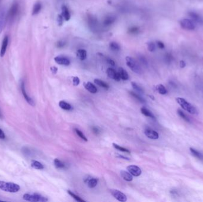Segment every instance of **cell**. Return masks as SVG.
<instances>
[{
	"label": "cell",
	"mask_w": 203,
	"mask_h": 202,
	"mask_svg": "<svg viewBox=\"0 0 203 202\" xmlns=\"http://www.w3.org/2000/svg\"><path fill=\"white\" fill-rule=\"evenodd\" d=\"M176 102L180 105V106L185 110L189 112L192 114H197L198 113L197 109L189 102H188L186 100L181 97H177Z\"/></svg>",
	"instance_id": "6da1fadb"
},
{
	"label": "cell",
	"mask_w": 203,
	"mask_h": 202,
	"mask_svg": "<svg viewBox=\"0 0 203 202\" xmlns=\"http://www.w3.org/2000/svg\"><path fill=\"white\" fill-rule=\"evenodd\" d=\"M106 61H107V62H108L109 65H112V66H115V61H114L113 59H111V58H106Z\"/></svg>",
	"instance_id": "f6af8a7d"
},
{
	"label": "cell",
	"mask_w": 203,
	"mask_h": 202,
	"mask_svg": "<svg viewBox=\"0 0 203 202\" xmlns=\"http://www.w3.org/2000/svg\"><path fill=\"white\" fill-rule=\"evenodd\" d=\"M147 49L150 52H154L156 49V44L153 42H149L147 43Z\"/></svg>",
	"instance_id": "f546056e"
},
{
	"label": "cell",
	"mask_w": 203,
	"mask_h": 202,
	"mask_svg": "<svg viewBox=\"0 0 203 202\" xmlns=\"http://www.w3.org/2000/svg\"><path fill=\"white\" fill-rule=\"evenodd\" d=\"M88 186L90 188H93L97 184V180L96 179H91L88 181Z\"/></svg>",
	"instance_id": "4dcf8cb0"
},
{
	"label": "cell",
	"mask_w": 203,
	"mask_h": 202,
	"mask_svg": "<svg viewBox=\"0 0 203 202\" xmlns=\"http://www.w3.org/2000/svg\"><path fill=\"white\" fill-rule=\"evenodd\" d=\"M6 138V135L2 129H0V139H4Z\"/></svg>",
	"instance_id": "7dc6e473"
},
{
	"label": "cell",
	"mask_w": 203,
	"mask_h": 202,
	"mask_svg": "<svg viewBox=\"0 0 203 202\" xmlns=\"http://www.w3.org/2000/svg\"><path fill=\"white\" fill-rule=\"evenodd\" d=\"M66 44V42L63 40H60L57 43V46L58 48H62Z\"/></svg>",
	"instance_id": "7bdbcfd3"
},
{
	"label": "cell",
	"mask_w": 203,
	"mask_h": 202,
	"mask_svg": "<svg viewBox=\"0 0 203 202\" xmlns=\"http://www.w3.org/2000/svg\"><path fill=\"white\" fill-rule=\"evenodd\" d=\"M156 90L159 92V94L164 95L167 93V90L166 88L162 85V84H159L156 86Z\"/></svg>",
	"instance_id": "f1b7e54d"
},
{
	"label": "cell",
	"mask_w": 203,
	"mask_h": 202,
	"mask_svg": "<svg viewBox=\"0 0 203 202\" xmlns=\"http://www.w3.org/2000/svg\"><path fill=\"white\" fill-rule=\"evenodd\" d=\"M84 87L86 88V89L87 90H88L89 92H90L91 93L95 94L97 91V88L95 87V85H94L90 82H87L86 83H84Z\"/></svg>",
	"instance_id": "ffe728a7"
},
{
	"label": "cell",
	"mask_w": 203,
	"mask_h": 202,
	"mask_svg": "<svg viewBox=\"0 0 203 202\" xmlns=\"http://www.w3.org/2000/svg\"><path fill=\"white\" fill-rule=\"evenodd\" d=\"M157 45H158L159 48L162 49L165 47L164 43L162 42H161V41H157Z\"/></svg>",
	"instance_id": "bcb514c9"
},
{
	"label": "cell",
	"mask_w": 203,
	"mask_h": 202,
	"mask_svg": "<svg viewBox=\"0 0 203 202\" xmlns=\"http://www.w3.org/2000/svg\"><path fill=\"white\" fill-rule=\"evenodd\" d=\"M116 18L115 16L108 15L104 19L103 24L105 26L109 27V26H111L112 24H113L116 21Z\"/></svg>",
	"instance_id": "8fae6325"
},
{
	"label": "cell",
	"mask_w": 203,
	"mask_h": 202,
	"mask_svg": "<svg viewBox=\"0 0 203 202\" xmlns=\"http://www.w3.org/2000/svg\"><path fill=\"white\" fill-rule=\"evenodd\" d=\"M189 15H190V16L192 18H193L195 21H199V16L197 14H196L195 13H194V12H190L189 13Z\"/></svg>",
	"instance_id": "f35d334b"
},
{
	"label": "cell",
	"mask_w": 203,
	"mask_h": 202,
	"mask_svg": "<svg viewBox=\"0 0 203 202\" xmlns=\"http://www.w3.org/2000/svg\"><path fill=\"white\" fill-rule=\"evenodd\" d=\"M0 189L10 193H16L20 190V187L14 183L0 181Z\"/></svg>",
	"instance_id": "7a4b0ae2"
},
{
	"label": "cell",
	"mask_w": 203,
	"mask_h": 202,
	"mask_svg": "<svg viewBox=\"0 0 203 202\" xmlns=\"http://www.w3.org/2000/svg\"><path fill=\"white\" fill-rule=\"evenodd\" d=\"M180 25L182 28L186 30H192L195 29V25L194 23L190 19L184 18L181 20L180 21Z\"/></svg>",
	"instance_id": "52a82bcc"
},
{
	"label": "cell",
	"mask_w": 203,
	"mask_h": 202,
	"mask_svg": "<svg viewBox=\"0 0 203 202\" xmlns=\"http://www.w3.org/2000/svg\"><path fill=\"white\" fill-rule=\"evenodd\" d=\"M68 193L75 200H77L78 201H81V202H83V201H85L84 200H83L82 198H81L79 196H77V195H75L74 193H73L72 192H71V191L70 190H68Z\"/></svg>",
	"instance_id": "836d02e7"
},
{
	"label": "cell",
	"mask_w": 203,
	"mask_h": 202,
	"mask_svg": "<svg viewBox=\"0 0 203 202\" xmlns=\"http://www.w3.org/2000/svg\"><path fill=\"white\" fill-rule=\"evenodd\" d=\"M77 58L81 61H84L87 58V52L84 49H79L76 53Z\"/></svg>",
	"instance_id": "d6986e66"
},
{
	"label": "cell",
	"mask_w": 203,
	"mask_h": 202,
	"mask_svg": "<svg viewBox=\"0 0 203 202\" xmlns=\"http://www.w3.org/2000/svg\"><path fill=\"white\" fill-rule=\"evenodd\" d=\"M6 20V15L4 10H0V34L3 32Z\"/></svg>",
	"instance_id": "9a60e30c"
},
{
	"label": "cell",
	"mask_w": 203,
	"mask_h": 202,
	"mask_svg": "<svg viewBox=\"0 0 203 202\" xmlns=\"http://www.w3.org/2000/svg\"><path fill=\"white\" fill-rule=\"evenodd\" d=\"M131 94L133 97H134L135 98H136L138 100H139L140 102H142V103L145 102V100H144L141 97H140V95H138V94H136V93H133V92H131Z\"/></svg>",
	"instance_id": "60d3db41"
},
{
	"label": "cell",
	"mask_w": 203,
	"mask_h": 202,
	"mask_svg": "<svg viewBox=\"0 0 203 202\" xmlns=\"http://www.w3.org/2000/svg\"><path fill=\"white\" fill-rule=\"evenodd\" d=\"M19 10H20L19 4L17 1H15L11 5L10 10H9L7 15L6 16L7 21H8L9 23H11L12 21H13L16 18V17L17 16Z\"/></svg>",
	"instance_id": "3957f363"
},
{
	"label": "cell",
	"mask_w": 203,
	"mask_h": 202,
	"mask_svg": "<svg viewBox=\"0 0 203 202\" xmlns=\"http://www.w3.org/2000/svg\"><path fill=\"white\" fill-rule=\"evenodd\" d=\"M177 112V114H178L179 116L181 117H182L184 120H185L187 121H190V119H188V117L186 116V114L182 110H181L180 109H178Z\"/></svg>",
	"instance_id": "d590c367"
},
{
	"label": "cell",
	"mask_w": 203,
	"mask_h": 202,
	"mask_svg": "<svg viewBox=\"0 0 203 202\" xmlns=\"http://www.w3.org/2000/svg\"><path fill=\"white\" fill-rule=\"evenodd\" d=\"M128 33L130 34L135 35L139 32V28L137 26H132L128 29Z\"/></svg>",
	"instance_id": "e575fe53"
},
{
	"label": "cell",
	"mask_w": 203,
	"mask_h": 202,
	"mask_svg": "<svg viewBox=\"0 0 203 202\" xmlns=\"http://www.w3.org/2000/svg\"><path fill=\"white\" fill-rule=\"evenodd\" d=\"M59 106L61 109L65 110H70L71 109V105L67 103V102H64V101H61V102L59 103Z\"/></svg>",
	"instance_id": "484cf974"
},
{
	"label": "cell",
	"mask_w": 203,
	"mask_h": 202,
	"mask_svg": "<svg viewBox=\"0 0 203 202\" xmlns=\"http://www.w3.org/2000/svg\"><path fill=\"white\" fill-rule=\"evenodd\" d=\"M131 85H132V87H133V88H134L138 92H139V93H143V89L141 87H140L136 83L132 82L131 83Z\"/></svg>",
	"instance_id": "ab89813d"
},
{
	"label": "cell",
	"mask_w": 203,
	"mask_h": 202,
	"mask_svg": "<svg viewBox=\"0 0 203 202\" xmlns=\"http://www.w3.org/2000/svg\"><path fill=\"white\" fill-rule=\"evenodd\" d=\"M126 64L134 72L140 74L142 72V69L138 62L131 57H126Z\"/></svg>",
	"instance_id": "277c9868"
},
{
	"label": "cell",
	"mask_w": 203,
	"mask_h": 202,
	"mask_svg": "<svg viewBox=\"0 0 203 202\" xmlns=\"http://www.w3.org/2000/svg\"><path fill=\"white\" fill-rule=\"evenodd\" d=\"M31 165L33 168L37 169V170H42L44 168L43 165L40 162L37 161H35V160H33L32 161Z\"/></svg>",
	"instance_id": "4316f807"
},
{
	"label": "cell",
	"mask_w": 203,
	"mask_h": 202,
	"mask_svg": "<svg viewBox=\"0 0 203 202\" xmlns=\"http://www.w3.org/2000/svg\"><path fill=\"white\" fill-rule=\"evenodd\" d=\"M106 73L107 75H108V77L116 81H120L121 78L119 76L118 72H116L115 69H114L113 68H109L107 71H106Z\"/></svg>",
	"instance_id": "30bf717a"
},
{
	"label": "cell",
	"mask_w": 203,
	"mask_h": 202,
	"mask_svg": "<svg viewBox=\"0 0 203 202\" xmlns=\"http://www.w3.org/2000/svg\"><path fill=\"white\" fill-rule=\"evenodd\" d=\"M144 133L147 136V137L151 139H158L159 136L158 132L150 129H146L144 131Z\"/></svg>",
	"instance_id": "2e32d148"
},
{
	"label": "cell",
	"mask_w": 203,
	"mask_h": 202,
	"mask_svg": "<svg viewBox=\"0 0 203 202\" xmlns=\"http://www.w3.org/2000/svg\"><path fill=\"white\" fill-rule=\"evenodd\" d=\"M9 36H6L3 40L1 48V50H0V56H1V57H3L6 54L7 48L9 44Z\"/></svg>",
	"instance_id": "5bb4252c"
},
{
	"label": "cell",
	"mask_w": 203,
	"mask_h": 202,
	"mask_svg": "<svg viewBox=\"0 0 203 202\" xmlns=\"http://www.w3.org/2000/svg\"><path fill=\"white\" fill-rule=\"evenodd\" d=\"M75 132H76V133H77V135L80 138H82L83 140H84V141H87V138H86V137L84 136V135L80 131V130H79V129H75Z\"/></svg>",
	"instance_id": "8d00e7d4"
},
{
	"label": "cell",
	"mask_w": 203,
	"mask_h": 202,
	"mask_svg": "<svg viewBox=\"0 0 203 202\" xmlns=\"http://www.w3.org/2000/svg\"><path fill=\"white\" fill-rule=\"evenodd\" d=\"M57 21H58V24L59 26H62V24H63L64 18H63V17H62V16L61 14H59L58 16Z\"/></svg>",
	"instance_id": "ee69618b"
},
{
	"label": "cell",
	"mask_w": 203,
	"mask_h": 202,
	"mask_svg": "<svg viewBox=\"0 0 203 202\" xmlns=\"http://www.w3.org/2000/svg\"><path fill=\"white\" fill-rule=\"evenodd\" d=\"M23 198L24 200L29 201H48V199L42 196L41 195H39L38 194H25L23 195Z\"/></svg>",
	"instance_id": "5b68a950"
},
{
	"label": "cell",
	"mask_w": 203,
	"mask_h": 202,
	"mask_svg": "<svg viewBox=\"0 0 203 202\" xmlns=\"http://www.w3.org/2000/svg\"><path fill=\"white\" fill-rule=\"evenodd\" d=\"M113 146H114V147L115 148H116V149H118V150H120V151H122V152H124V153H130V150H129L128 149H126V148H123V147H121V146H120L119 145H117V144H116V143H113Z\"/></svg>",
	"instance_id": "1f68e13d"
},
{
	"label": "cell",
	"mask_w": 203,
	"mask_h": 202,
	"mask_svg": "<svg viewBox=\"0 0 203 202\" xmlns=\"http://www.w3.org/2000/svg\"><path fill=\"white\" fill-rule=\"evenodd\" d=\"M138 59L139 60V61L143 64L144 65H146L147 64V61L146 59V58L141 54H139L138 56Z\"/></svg>",
	"instance_id": "74e56055"
},
{
	"label": "cell",
	"mask_w": 203,
	"mask_h": 202,
	"mask_svg": "<svg viewBox=\"0 0 203 202\" xmlns=\"http://www.w3.org/2000/svg\"><path fill=\"white\" fill-rule=\"evenodd\" d=\"M94 82L95 84H96L99 86H100L101 87H103L105 89L108 90L109 88V85L106 83H105L104 81H102V80H100L99 79H95L94 80Z\"/></svg>",
	"instance_id": "d4e9b609"
},
{
	"label": "cell",
	"mask_w": 203,
	"mask_h": 202,
	"mask_svg": "<svg viewBox=\"0 0 203 202\" xmlns=\"http://www.w3.org/2000/svg\"><path fill=\"white\" fill-rule=\"evenodd\" d=\"M180 66L181 68H183L185 66V62L184 61H181L180 62Z\"/></svg>",
	"instance_id": "681fc988"
},
{
	"label": "cell",
	"mask_w": 203,
	"mask_h": 202,
	"mask_svg": "<svg viewBox=\"0 0 203 202\" xmlns=\"http://www.w3.org/2000/svg\"><path fill=\"white\" fill-rule=\"evenodd\" d=\"M21 92H22V94L23 95V97H24L25 100H26V102L29 104L31 105V106H35V102H34V101L33 100V99L32 98H31L26 93V90H25V87H24V83L23 82L21 83Z\"/></svg>",
	"instance_id": "7c38bea8"
},
{
	"label": "cell",
	"mask_w": 203,
	"mask_h": 202,
	"mask_svg": "<svg viewBox=\"0 0 203 202\" xmlns=\"http://www.w3.org/2000/svg\"><path fill=\"white\" fill-rule=\"evenodd\" d=\"M118 74L120 78L122 80H128L129 78V75L124 69L122 68H119L118 69Z\"/></svg>",
	"instance_id": "ac0fdd59"
},
{
	"label": "cell",
	"mask_w": 203,
	"mask_h": 202,
	"mask_svg": "<svg viewBox=\"0 0 203 202\" xmlns=\"http://www.w3.org/2000/svg\"><path fill=\"white\" fill-rule=\"evenodd\" d=\"M61 15L65 21H68L71 18L70 12L68 7L65 5H63L61 7Z\"/></svg>",
	"instance_id": "e0dca14e"
},
{
	"label": "cell",
	"mask_w": 203,
	"mask_h": 202,
	"mask_svg": "<svg viewBox=\"0 0 203 202\" xmlns=\"http://www.w3.org/2000/svg\"><path fill=\"white\" fill-rule=\"evenodd\" d=\"M120 174L122 179L126 182H131L133 179L132 174H131L130 172L125 171H121Z\"/></svg>",
	"instance_id": "44dd1931"
},
{
	"label": "cell",
	"mask_w": 203,
	"mask_h": 202,
	"mask_svg": "<svg viewBox=\"0 0 203 202\" xmlns=\"http://www.w3.org/2000/svg\"><path fill=\"white\" fill-rule=\"evenodd\" d=\"M109 47L114 52H118L121 49L119 44L116 42H111L109 43Z\"/></svg>",
	"instance_id": "603a6c76"
},
{
	"label": "cell",
	"mask_w": 203,
	"mask_h": 202,
	"mask_svg": "<svg viewBox=\"0 0 203 202\" xmlns=\"http://www.w3.org/2000/svg\"><path fill=\"white\" fill-rule=\"evenodd\" d=\"M0 1H1V0H0Z\"/></svg>",
	"instance_id": "f907efd6"
},
{
	"label": "cell",
	"mask_w": 203,
	"mask_h": 202,
	"mask_svg": "<svg viewBox=\"0 0 203 202\" xmlns=\"http://www.w3.org/2000/svg\"><path fill=\"white\" fill-rule=\"evenodd\" d=\"M141 112L142 114H143L146 116H147V117H151V118H153V119L155 118L154 115L151 113V112H150L148 110H147V109H146L144 107L141 109Z\"/></svg>",
	"instance_id": "83f0119b"
},
{
	"label": "cell",
	"mask_w": 203,
	"mask_h": 202,
	"mask_svg": "<svg viewBox=\"0 0 203 202\" xmlns=\"http://www.w3.org/2000/svg\"><path fill=\"white\" fill-rule=\"evenodd\" d=\"M190 149L191 153L194 157H195L197 158H198L199 160H203V155L200 153H199L198 151H197L195 149H193L192 148H191Z\"/></svg>",
	"instance_id": "cb8c5ba5"
},
{
	"label": "cell",
	"mask_w": 203,
	"mask_h": 202,
	"mask_svg": "<svg viewBox=\"0 0 203 202\" xmlns=\"http://www.w3.org/2000/svg\"><path fill=\"white\" fill-rule=\"evenodd\" d=\"M54 165L57 168H65V165L58 159H55L54 160Z\"/></svg>",
	"instance_id": "d6a6232c"
},
{
	"label": "cell",
	"mask_w": 203,
	"mask_h": 202,
	"mask_svg": "<svg viewBox=\"0 0 203 202\" xmlns=\"http://www.w3.org/2000/svg\"><path fill=\"white\" fill-rule=\"evenodd\" d=\"M111 192L112 195L119 201H126L127 200L126 196L123 193L117 190H112Z\"/></svg>",
	"instance_id": "9c48e42d"
},
{
	"label": "cell",
	"mask_w": 203,
	"mask_h": 202,
	"mask_svg": "<svg viewBox=\"0 0 203 202\" xmlns=\"http://www.w3.org/2000/svg\"><path fill=\"white\" fill-rule=\"evenodd\" d=\"M42 4L40 2L38 1L36 3H35V4L33 6V10H32V15L33 16H35L37 15L39 13V12L41 11L42 10Z\"/></svg>",
	"instance_id": "7402d4cb"
},
{
	"label": "cell",
	"mask_w": 203,
	"mask_h": 202,
	"mask_svg": "<svg viewBox=\"0 0 203 202\" xmlns=\"http://www.w3.org/2000/svg\"><path fill=\"white\" fill-rule=\"evenodd\" d=\"M50 70H51V71H52V72L53 73L55 74L57 72V71H58V68L57 67H55V66H53L51 68H50Z\"/></svg>",
	"instance_id": "c3c4849f"
},
{
	"label": "cell",
	"mask_w": 203,
	"mask_h": 202,
	"mask_svg": "<svg viewBox=\"0 0 203 202\" xmlns=\"http://www.w3.org/2000/svg\"><path fill=\"white\" fill-rule=\"evenodd\" d=\"M87 23L90 30L94 32L98 29V21L96 17L93 14L87 15Z\"/></svg>",
	"instance_id": "8992f818"
},
{
	"label": "cell",
	"mask_w": 203,
	"mask_h": 202,
	"mask_svg": "<svg viewBox=\"0 0 203 202\" xmlns=\"http://www.w3.org/2000/svg\"><path fill=\"white\" fill-rule=\"evenodd\" d=\"M80 79L78 77H74L72 79V83H73V85H75V86H77L78 85H79L80 84Z\"/></svg>",
	"instance_id": "b9f144b4"
},
{
	"label": "cell",
	"mask_w": 203,
	"mask_h": 202,
	"mask_svg": "<svg viewBox=\"0 0 203 202\" xmlns=\"http://www.w3.org/2000/svg\"><path fill=\"white\" fill-rule=\"evenodd\" d=\"M54 61L57 64L61 65L68 66L70 64V59L67 57L63 55H59L56 57L54 58Z\"/></svg>",
	"instance_id": "ba28073f"
},
{
	"label": "cell",
	"mask_w": 203,
	"mask_h": 202,
	"mask_svg": "<svg viewBox=\"0 0 203 202\" xmlns=\"http://www.w3.org/2000/svg\"><path fill=\"white\" fill-rule=\"evenodd\" d=\"M127 170L129 172L135 177H138L141 174V169L136 165H130L127 167Z\"/></svg>",
	"instance_id": "4fadbf2b"
}]
</instances>
